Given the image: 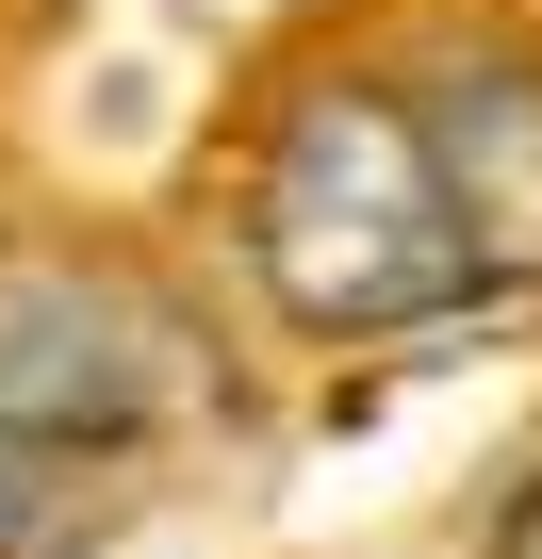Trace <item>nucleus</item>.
<instances>
[{
  "label": "nucleus",
  "instance_id": "nucleus-1",
  "mask_svg": "<svg viewBox=\"0 0 542 559\" xmlns=\"http://www.w3.org/2000/svg\"><path fill=\"white\" fill-rule=\"evenodd\" d=\"M230 198H246V280L297 346H395V330H444L477 297L444 181H427V132H411L395 67H362V50H329L263 99Z\"/></svg>",
  "mask_w": 542,
  "mask_h": 559
},
{
  "label": "nucleus",
  "instance_id": "nucleus-2",
  "mask_svg": "<svg viewBox=\"0 0 542 559\" xmlns=\"http://www.w3.org/2000/svg\"><path fill=\"white\" fill-rule=\"evenodd\" d=\"M181 395H197V362H181V297L148 263H116L83 230H0V428L17 444L148 477Z\"/></svg>",
  "mask_w": 542,
  "mask_h": 559
},
{
  "label": "nucleus",
  "instance_id": "nucleus-3",
  "mask_svg": "<svg viewBox=\"0 0 542 559\" xmlns=\"http://www.w3.org/2000/svg\"><path fill=\"white\" fill-rule=\"evenodd\" d=\"M395 99L427 132V181H444V230L477 263V297H526V280H542V34L444 17L395 67Z\"/></svg>",
  "mask_w": 542,
  "mask_h": 559
}]
</instances>
